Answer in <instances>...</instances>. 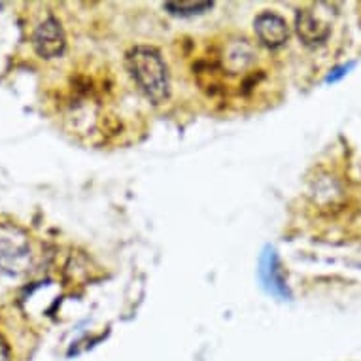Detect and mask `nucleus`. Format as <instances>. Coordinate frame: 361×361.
<instances>
[{"mask_svg":"<svg viewBox=\"0 0 361 361\" xmlns=\"http://www.w3.org/2000/svg\"><path fill=\"white\" fill-rule=\"evenodd\" d=\"M32 269V252L23 237L0 233V273L8 276H23Z\"/></svg>","mask_w":361,"mask_h":361,"instance_id":"7ed1b4c3","label":"nucleus"},{"mask_svg":"<svg viewBox=\"0 0 361 361\" xmlns=\"http://www.w3.org/2000/svg\"><path fill=\"white\" fill-rule=\"evenodd\" d=\"M254 30L257 40L269 49H276L284 46L290 38V29L284 18H280L274 12L259 13L254 21Z\"/></svg>","mask_w":361,"mask_h":361,"instance_id":"39448f33","label":"nucleus"},{"mask_svg":"<svg viewBox=\"0 0 361 361\" xmlns=\"http://www.w3.org/2000/svg\"><path fill=\"white\" fill-rule=\"evenodd\" d=\"M127 71L137 82L144 97L154 104H161L171 93V78L161 54L149 46H137L125 57Z\"/></svg>","mask_w":361,"mask_h":361,"instance_id":"f03ea898","label":"nucleus"},{"mask_svg":"<svg viewBox=\"0 0 361 361\" xmlns=\"http://www.w3.org/2000/svg\"><path fill=\"white\" fill-rule=\"evenodd\" d=\"M165 10L172 16H180V18H191V16H199V13L207 12L212 8V2H165L163 4Z\"/></svg>","mask_w":361,"mask_h":361,"instance_id":"6e6552de","label":"nucleus"},{"mask_svg":"<svg viewBox=\"0 0 361 361\" xmlns=\"http://www.w3.org/2000/svg\"><path fill=\"white\" fill-rule=\"evenodd\" d=\"M259 276L269 293H273L274 297H280V299L290 297L288 288H286L284 273H282V267H280L279 255H276L273 248H267L263 255H261Z\"/></svg>","mask_w":361,"mask_h":361,"instance_id":"423d86ee","label":"nucleus"},{"mask_svg":"<svg viewBox=\"0 0 361 361\" xmlns=\"http://www.w3.org/2000/svg\"><path fill=\"white\" fill-rule=\"evenodd\" d=\"M195 78L208 95H248L265 78L259 51L248 38H224L208 48L195 65Z\"/></svg>","mask_w":361,"mask_h":361,"instance_id":"f257e3e1","label":"nucleus"},{"mask_svg":"<svg viewBox=\"0 0 361 361\" xmlns=\"http://www.w3.org/2000/svg\"><path fill=\"white\" fill-rule=\"evenodd\" d=\"M32 48L42 59H55L63 55L66 48L65 30L55 18H48L36 27L32 35Z\"/></svg>","mask_w":361,"mask_h":361,"instance_id":"20e7f679","label":"nucleus"},{"mask_svg":"<svg viewBox=\"0 0 361 361\" xmlns=\"http://www.w3.org/2000/svg\"><path fill=\"white\" fill-rule=\"evenodd\" d=\"M297 35L307 46H320L329 38V25L324 23L318 16L310 10H301L295 19Z\"/></svg>","mask_w":361,"mask_h":361,"instance_id":"0eeeda50","label":"nucleus"},{"mask_svg":"<svg viewBox=\"0 0 361 361\" xmlns=\"http://www.w3.org/2000/svg\"><path fill=\"white\" fill-rule=\"evenodd\" d=\"M0 361H10V350L2 337H0Z\"/></svg>","mask_w":361,"mask_h":361,"instance_id":"9d476101","label":"nucleus"},{"mask_svg":"<svg viewBox=\"0 0 361 361\" xmlns=\"http://www.w3.org/2000/svg\"><path fill=\"white\" fill-rule=\"evenodd\" d=\"M350 68H354V63H348V65H343V66H337V68H333V72L327 76L326 82H337V80H341L343 76H346L348 74Z\"/></svg>","mask_w":361,"mask_h":361,"instance_id":"1a4fd4ad","label":"nucleus"}]
</instances>
